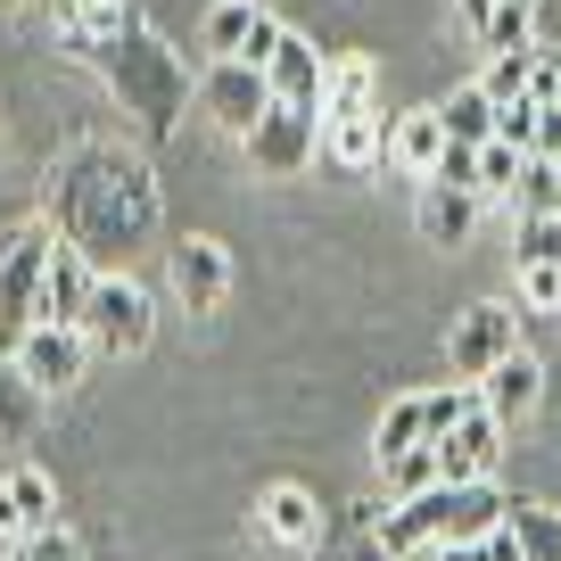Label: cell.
<instances>
[{
	"mask_svg": "<svg viewBox=\"0 0 561 561\" xmlns=\"http://www.w3.org/2000/svg\"><path fill=\"white\" fill-rule=\"evenodd\" d=\"M58 240L83 248L100 273H124L133 248L158 240V182L133 149H107V140H75L58 158Z\"/></svg>",
	"mask_w": 561,
	"mask_h": 561,
	"instance_id": "6da1fadb",
	"label": "cell"
},
{
	"mask_svg": "<svg viewBox=\"0 0 561 561\" xmlns=\"http://www.w3.org/2000/svg\"><path fill=\"white\" fill-rule=\"evenodd\" d=\"M83 50V67L100 75L107 91H116V107L140 124L149 140H174V124H182V107L198 100V83H191V67H182V50L158 34V25H116L107 42H75Z\"/></svg>",
	"mask_w": 561,
	"mask_h": 561,
	"instance_id": "7a4b0ae2",
	"label": "cell"
},
{
	"mask_svg": "<svg viewBox=\"0 0 561 561\" xmlns=\"http://www.w3.org/2000/svg\"><path fill=\"white\" fill-rule=\"evenodd\" d=\"M58 256V224L50 215H18L0 231V355H18L42 331V280Z\"/></svg>",
	"mask_w": 561,
	"mask_h": 561,
	"instance_id": "3957f363",
	"label": "cell"
},
{
	"mask_svg": "<svg viewBox=\"0 0 561 561\" xmlns=\"http://www.w3.org/2000/svg\"><path fill=\"white\" fill-rule=\"evenodd\" d=\"M149 331H158V306H149V289H140L133 273H100V289H91V314H83L91 355H140V347H149Z\"/></svg>",
	"mask_w": 561,
	"mask_h": 561,
	"instance_id": "277c9868",
	"label": "cell"
},
{
	"mask_svg": "<svg viewBox=\"0 0 561 561\" xmlns=\"http://www.w3.org/2000/svg\"><path fill=\"white\" fill-rule=\"evenodd\" d=\"M504 355H520V314H512V306H495V298L462 306L455 331H446V364H455V380L479 388L495 364H504Z\"/></svg>",
	"mask_w": 561,
	"mask_h": 561,
	"instance_id": "5b68a950",
	"label": "cell"
},
{
	"mask_svg": "<svg viewBox=\"0 0 561 561\" xmlns=\"http://www.w3.org/2000/svg\"><path fill=\"white\" fill-rule=\"evenodd\" d=\"M165 280H174L182 314H215V306L231 298V248L215 240V231H182V240L165 248Z\"/></svg>",
	"mask_w": 561,
	"mask_h": 561,
	"instance_id": "8992f818",
	"label": "cell"
},
{
	"mask_svg": "<svg viewBox=\"0 0 561 561\" xmlns=\"http://www.w3.org/2000/svg\"><path fill=\"white\" fill-rule=\"evenodd\" d=\"M198 107H207L231 140H248L264 124V107H273V83H264V67H248V58H215V67L198 75Z\"/></svg>",
	"mask_w": 561,
	"mask_h": 561,
	"instance_id": "52a82bcc",
	"label": "cell"
},
{
	"mask_svg": "<svg viewBox=\"0 0 561 561\" xmlns=\"http://www.w3.org/2000/svg\"><path fill=\"white\" fill-rule=\"evenodd\" d=\"M322 158V116L314 107H264V124L256 133H248V165H256V174H298V165H314Z\"/></svg>",
	"mask_w": 561,
	"mask_h": 561,
	"instance_id": "ba28073f",
	"label": "cell"
},
{
	"mask_svg": "<svg viewBox=\"0 0 561 561\" xmlns=\"http://www.w3.org/2000/svg\"><path fill=\"white\" fill-rule=\"evenodd\" d=\"M9 364L25 371V388H34V397H67V388L83 380V364H91V339H83V331H58V322H42V331L25 339L18 355H9Z\"/></svg>",
	"mask_w": 561,
	"mask_h": 561,
	"instance_id": "9c48e42d",
	"label": "cell"
},
{
	"mask_svg": "<svg viewBox=\"0 0 561 561\" xmlns=\"http://www.w3.org/2000/svg\"><path fill=\"white\" fill-rule=\"evenodd\" d=\"M264 83H273V100H280V107H314V116H322V91H331V58H322L306 34H289V25H280L273 58H264Z\"/></svg>",
	"mask_w": 561,
	"mask_h": 561,
	"instance_id": "30bf717a",
	"label": "cell"
},
{
	"mask_svg": "<svg viewBox=\"0 0 561 561\" xmlns=\"http://www.w3.org/2000/svg\"><path fill=\"white\" fill-rule=\"evenodd\" d=\"M42 528H58L50 471H42V462H9V471H0V537L25 545V537H42Z\"/></svg>",
	"mask_w": 561,
	"mask_h": 561,
	"instance_id": "8fae6325",
	"label": "cell"
},
{
	"mask_svg": "<svg viewBox=\"0 0 561 561\" xmlns=\"http://www.w3.org/2000/svg\"><path fill=\"white\" fill-rule=\"evenodd\" d=\"M504 438H512V430H504V421L488 413V404H479V413L462 421L455 438H438L446 488H488V479H495V462H504Z\"/></svg>",
	"mask_w": 561,
	"mask_h": 561,
	"instance_id": "7c38bea8",
	"label": "cell"
},
{
	"mask_svg": "<svg viewBox=\"0 0 561 561\" xmlns=\"http://www.w3.org/2000/svg\"><path fill=\"white\" fill-rule=\"evenodd\" d=\"M198 34H207L215 58H248V67H264V58H273V42H280V25L264 18V0H215Z\"/></svg>",
	"mask_w": 561,
	"mask_h": 561,
	"instance_id": "4fadbf2b",
	"label": "cell"
},
{
	"mask_svg": "<svg viewBox=\"0 0 561 561\" xmlns=\"http://www.w3.org/2000/svg\"><path fill=\"white\" fill-rule=\"evenodd\" d=\"M322 158H331L339 174H371V165H388V116H380V107L322 116Z\"/></svg>",
	"mask_w": 561,
	"mask_h": 561,
	"instance_id": "5bb4252c",
	"label": "cell"
},
{
	"mask_svg": "<svg viewBox=\"0 0 561 561\" xmlns=\"http://www.w3.org/2000/svg\"><path fill=\"white\" fill-rule=\"evenodd\" d=\"M91 289H100V264H91L83 248H67V240H58L50 280H42V322H58V331H83V314H91Z\"/></svg>",
	"mask_w": 561,
	"mask_h": 561,
	"instance_id": "9a60e30c",
	"label": "cell"
},
{
	"mask_svg": "<svg viewBox=\"0 0 561 561\" xmlns=\"http://www.w3.org/2000/svg\"><path fill=\"white\" fill-rule=\"evenodd\" d=\"M256 520H264V537H273L280 553H314V545H322V504H314V495L298 488V479H280V488H264Z\"/></svg>",
	"mask_w": 561,
	"mask_h": 561,
	"instance_id": "2e32d148",
	"label": "cell"
},
{
	"mask_svg": "<svg viewBox=\"0 0 561 561\" xmlns=\"http://www.w3.org/2000/svg\"><path fill=\"white\" fill-rule=\"evenodd\" d=\"M438 158H446L438 107H404V116H388V165H397V174L430 182V174H438Z\"/></svg>",
	"mask_w": 561,
	"mask_h": 561,
	"instance_id": "e0dca14e",
	"label": "cell"
},
{
	"mask_svg": "<svg viewBox=\"0 0 561 561\" xmlns=\"http://www.w3.org/2000/svg\"><path fill=\"white\" fill-rule=\"evenodd\" d=\"M537 397H545V364H537L528 347H520V355H504V364H495L488 380H479V404H488V413L504 421V430L537 413Z\"/></svg>",
	"mask_w": 561,
	"mask_h": 561,
	"instance_id": "ac0fdd59",
	"label": "cell"
},
{
	"mask_svg": "<svg viewBox=\"0 0 561 561\" xmlns=\"http://www.w3.org/2000/svg\"><path fill=\"white\" fill-rule=\"evenodd\" d=\"M504 495H495V479L488 488H438V537L446 545H479V537H495L504 528Z\"/></svg>",
	"mask_w": 561,
	"mask_h": 561,
	"instance_id": "d6986e66",
	"label": "cell"
},
{
	"mask_svg": "<svg viewBox=\"0 0 561 561\" xmlns=\"http://www.w3.org/2000/svg\"><path fill=\"white\" fill-rule=\"evenodd\" d=\"M471 224H479V198H471V191L421 182V198H413V231H421L430 248H462V240H471Z\"/></svg>",
	"mask_w": 561,
	"mask_h": 561,
	"instance_id": "ffe728a7",
	"label": "cell"
},
{
	"mask_svg": "<svg viewBox=\"0 0 561 561\" xmlns=\"http://www.w3.org/2000/svg\"><path fill=\"white\" fill-rule=\"evenodd\" d=\"M438 124H446V140H455V149H488L495 140V100L479 83H455L438 100Z\"/></svg>",
	"mask_w": 561,
	"mask_h": 561,
	"instance_id": "44dd1931",
	"label": "cell"
},
{
	"mask_svg": "<svg viewBox=\"0 0 561 561\" xmlns=\"http://www.w3.org/2000/svg\"><path fill=\"white\" fill-rule=\"evenodd\" d=\"M413 446H430V413H421V388H413V397H388L380 430H371V455H380V462L413 455Z\"/></svg>",
	"mask_w": 561,
	"mask_h": 561,
	"instance_id": "7402d4cb",
	"label": "cell"
},
{
	"mask_svg": "<svg viewBox=\"0 0 561 561\" xmlns=\"http://www.w3.org/2000/svg\"><path fill=\"white\" fill-rule=\"evenodd\" d=\"M371 91H380V67H371V50L331 58V91H322V116H347V107H380Z\"/></svg>",
	"mask_w": 561,
	"mask_h": 561,
	"instance_id": "603a6c76",
	"label": "cell"
},
{
	"mask_svg": "<svg viewBox=\"0 0 561 561\" xmlns=\"http://www.w3.org/2000/svg\"><path fill=\"white\" fill-rule=\"evenodd\" d=\"M50 9H58V25H67V42H107L116 25L140 18L133 0H50Z\"/></svg>",
	"mask_w": 561,
	"mask_h": 561,
	"instance_id": "cb8c5ba5",
	"label": "cell"
},
{
	"mask_svg": "<svg viewBox=\"0 0 561 561\" xmlns=\"http://www.w3.org/2000/svg\"><path fill=\"white\" fill-rule=\"evenodd\" d=\"M504 528L520 537V553H528V561H561V512H553V504L520 495V504L504 512Z\"/></svg>",
	"mask_w": 561,
	"mask_h": 561,
	"instance_id": "d4e9b609",
	"label": "cell"
},
{
	"mask_svg": "<svg viewBox=\"0 0 561 561\" xmlns=\"http://www.w3.org/2000/svg\"><path fill=\"white\" fill-rule=\"evenodd\" d=\"M380 488L397 495V504H413V495H430V488H446V462H438V446H413V455H397V462H380Z\"/></svg>",
	"mask_w": 561,
	"mask_h": 561,
	"instance_id": "484cf974",
	"label": "cell"
},
{
	"mask_svg": "<svg viewBox=\"0 0 561 561\" xmlns=\"http://www.w3.org/2000/svg\"><path fill=\"white\" fill-rule=\"evenodd\" d=\"M34 413H42V397L25 388V371L0 355V446H25V438H34Z\"/></svg>",
	"mask_w": 561,
	"mask_h": 561,
	"instance_id": "4316f807",
	"label": "cell"
},
{
	"mask_svg": "<svg viewBox=\"0 0 561 561\" xmlns=\"http://www.w3.org/2000/svg\"><path fill=\"white\" fill-rule=\"evenodd\" d=\"M537 58H545V50H512V58H488V75H479V91H488L495 107L528 100V91H537Z\"/></svg>",
	"mask_w": 561,
	"mask_h": 561,
	"instance_id": "83f0119b",
	"label": "cell"
},
{
	"mask_svg": "<svg viewBox=\"0 0 561 561\" xmlns=\"http://www.w3.org/2000/svg\"><path fill=\"white\" fill-rule=\"evenodd\" d=\"M421 413H430V446H438V438H455L462 421L479 413V388H462V380H446V388H421Z\"/></svg>",
	"mask_w": 561,
	"mask_h": 561,
	"instance_id": "f1b7e54d",
	"label": "cell"
},
{
	"mask_svg": "<svg viewBox=\"0 0 561 561\" xmlns=\"http://www.w3.org/2000/svg\"><path fill=\"white\" fill-rule=\"evenodd\" d=\"M512 264H561V215H520V231H512Z\"/></svg>",
	"mask_w": 561,
	"mask_h": 561,
	"instance_id": "f546056e",
	"label": "cell"
},
{
	"mask_svg": "<svg viewBox=\"0 0 561 561\" xmlns=\"http://www.w3.org/2000/svg\"><path fill=\"white\" fill-rule=\"evenodd\" d=\"M520 149H504V140H488L479 149V198H520Z\"/></svg>",
	"mask_w": 561,
	"mask_h": 561,
	"instance_id": "4dcf8cb0",
	"label": "cell"
},
{
	"mask_svg": "<svg viewBox=\"0 0 561 561\" xmlns=\"http://www.w3.org/2000/svg\"><path fill=\"white\" fill-rule=\"evenodd\" d=\"M520 215H561V165L553 158L520 165Z\"/></svg>",
	"mask_w": 561,
	"mask_h": 561,
	"instance_id": "1f68e13d",
	"label": "cell"
},
{
	"mask_svg": "<svg viewBox=\"0 0 561 561\" xmlns=\"http://www.w3.org/2000/svg\"><path fill=\"white\" fill-rule=\"evenodd\" d=\"M528 314H561V264H512Z\"/></svg>",
	"mask_w": 561,
	"mask_h": 561,
	"instance_id": "d6a6232c",
	"label": "cell"
},
{
	"mask_svg": "<svg viewBox=\"0 0 561 561\" xmlns=\"http://www.w3.org/2000/svg\"><path fill=\"white\" fill-rule=\"evenodd\" d=\"M495 140H504V149H537V100H512V107H495Z\"/></svg>",
	"mask_w": 561,
	"mask_h": 561,
	"instance_id": "836d02e7",
	"label": "cell"
},
{
	"mask_svg": "<svg viewBox=\"0 0 561 561\" xmlns=\"http://www.w3.org/2000/svg\"><path fill=\"white\" fill-rule=\"evenodd\" d=\"M430 182H446V191H471L479 198V149H455V140H446V158H438V174Z\"/></svg>",
	"mask_w": 561,
	"mask_h": 561,
	"instance_id": "e575fe53",
	"label": "cell"
},
{
	"mask_svg": "<svg viewBox=\"0 0 561 561\" xmlns=\"http://www.w3.org/2000/svg\"><path fill=\"white\" fill-rule=\"evenodd\" d=\"M18 561H83V545H75V528H42L18 545Z\"/></svg>",
	"mask_w": 561,
	"mask_h": 561,
	"instance_id": "d590c367",
	"label": "cell"
},
{
	"mask_svg": "<svg viewBox=\"0 0 561 561\" xmlns=\"http://www.w3.org/2000/svg\"><path fill=\"white\" fill-rule=\"evenodd\" d=\"M528 158H553L561 165V100H537V149Z\"/></svg>",
	"mask_w": 561,
	"mask_h": 561,
	"instance_id": "8d00e7d4",
	"label": "cell"
},
{
	"mask_svg": "<svg viewBox=\"0 0 561 561\" xmlns=\"http://www.w3.org/2000/svg\"><path fill=\"white\" fill-rule=\"evenodd\" d=\"M479 561H528V553H520V537H512V528H495V537H479Z\"/></svg>",
	"mask_w": 561,
	"mask_h": 561,
	"instance_id": "74e56055",
	"label": "cell"
},
{
	"mask_svg": "<svg viewBox=\"0 0 561 561\" xmlns=\"http://www.w3.org/2000/svg\"><path fill=\"white\" fill-rule=\"evenodd\" d=\"M528 100H561V50L537 58V91H528Z\"/></svg>",
	"mask_w": 561,
	"mask_h": 561,
	"instance_id": "f35d334b",
	"label": "cell"
},
{
	"mask_svg": "<svg viewBox=\"0 0 561 561\" xmlns=\"http://www.w3.org/2000/svg\"><path fill=\"white\" fill-rule=\"evenodd\" d=\"M455 18L471 25V34H479V25H488V0H455Z\"/></svg>",
	"mask_w": 561,
	"mask_h": 561,
	"instance_id": "ab89813d",
	"label": "cell"
},
{
	"mask_svg": "<svg viewBox=\"0 0 561 561\" xmlns=\"http://www.w3.org/2000/svg\"><path fill=\"white\" fill-rule=\"evenodd\" d=\"M438 561H479V545H438Z\"/></svg>",
	"mask_w": 561,
	"mask_h": 561,
	"instance_id": "60d3db41",
	"label": "cell"
},
{
	"mask_svg": "<svg viewBox=\"0 0 561 561\" xmlns=\"http://www.w3.org/2000/svg\"><path fill=\"white\" fill-rule=\"evenodd\" d=\"M0 9H25V0H0Z\"/></svg>",
	"mask_w": 561,
	"mask_h": 561,
	"instance_id": "b9f144b4",
	"label": "cell"
}]
</instances>
